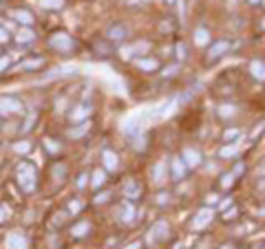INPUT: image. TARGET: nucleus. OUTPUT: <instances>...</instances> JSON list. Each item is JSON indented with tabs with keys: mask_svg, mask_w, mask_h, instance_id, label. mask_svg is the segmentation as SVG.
I'll use <instances>...</instances> for the list:
<instances>
[{
	"mask_svg": "<svg viewBox=\"0 0 265 249\" xmlns=\"http://www.w3.org/2000/svg\"><path fill=\"white\" fill-rule=\"evenodd\" d=\"M13 179H16V185L20 188V192L31 194L38 190V168L31 161H20L16 165V172H13Z\"/></svg>",
	"mask_w": 265,
	"mask_h": 249,
	"instance_id": "1",
	"label": "nucleus"
},
{
	"mask_svg": "<svg viewBox=\"0 0 265 249\" xmlns=\"http://www.w3.org/2000/svg\"><path fill=\"white\" fill-rule=\"evenodd\" d=\"M47 45L51 51H55V53H64V55H69L75 51V40L71 38L69 33H64V31H55V33H51L49 38H47Z\"/></svg>",
	"mask_w": 265,
	"mask_h": 249,
	"instance_id": "2",
	"label": "nucleus"
},
{
	"mask_svg": "<svg viewBox=\"0 0 265 249\" xmlns=\"http://www.w3.org/2000/svg\"><path fill=\"white\" fill-rule=\"evenodd\" d=\"M44 57L38 55V53H29L27 57H22V60H18L16 64H11L9 71L7 73H31V71H40L44 67Z\"/></svg>",
	"mask_w": 265,
	"mask_h": 249,
	"instance_id": "3",
	"label": "nucleus"
},
{
	"mask_svg": "<svg viewBox=\"0 0 265 249\" xmlns=\"http://www.w3.org/2000/svg\"><path fill=\"white\" fill-rule=\"evenodd\" d=\"M25 111V106H22V101L16 97V95H0V115H18Z\"/></svg>",
	"mask_w": 265,
	"mask_h": 249,
	"instance_id": "4",
	"label": "nucleus"
},
{
	"mask_svg": "<svg viewBox=\"0 0 265 249\" xmlns=\"http://www.w3.org/2000/svg\"><path fill=\"white\" fill-rule=\"evenodd\" d=\"M128 35H130V31H128V27L124 23H113L106 29V40L108 42H124Z\"/></svg>",
	"mask_w": 265,
	"mask_h": 249,
	"instance_id": "5",
	"label": "nucleus"
},
{
	"mask_svg": "<svg viewBox=\"0 0 265 249\" xmlns=\"http://www.w3.org/2000/svg\"><path fill=\"white\" fill-rule=\"evenodd\" d=\"M91 51L98 57H110L113 55V42H108L106 38H98L91 42Z\"/></svg>",
	"mask_w": 265,
	"mask_h": 249,
	"instance_id": "6",
	"label": "nucleus"
},
{
	"mask_svg": "<svg viewBox=\"0 0 265 249\" xmlns=\"http://www.w3.org/2000/svg\"><path fill=\"white\" fill-rule=\"evenodd\" d=\"M9 13H11V18L22 27H33V23H35V16L29 9H25V7H16V9H11Z\"/></svg>",
	"mask_w": 265,
	"mask_h": 249,
	"instance_id": "7",
	"label": "nucleus"
},
{
	"mask_svg": "<svg viewBox=\"0 0 265 249\" xmlns=\"http://www.w3.org/2000/svg\"><path fill=\"white\" fill-rule=\"evenodd\" d=\"M5 245H7V249H29L27 236L22 232H9L5 238Z\"/></svg>",
	"mask_w": 265,
	"mask_h": 249,
	"instance_id": "8",
	"label": "nucleus"
},
{
	"mask_svg": "<svg viewBox=\"0 0 265 249\" xmlns=\"http://www.w3.org/2000/svg\"><path fill=\"white\" fill-rule=\"evenodd\" d=\"M228 49H230V42L228 40H219V42H215V45L210 47V51H208V57H205V62L208 64H212L215 60H219L223 53H228Z\"/></svg>",
	"mask_w": 265,
	"mask_h": 249,
	"instance_id": "9",
	"label": "nucleus"
},
{
	"mask_svg": "<svg viewBox=\"0 0 265 249\" xmlns=\"http://www.w3.org/2000/svg\"><path fill=\"white\" fill-rule=\"evenodd\" d=\"M13 42H16V45H20V47L33 45V42H35V31H33L31 27H22L20 31L13 35Z\"/></svg>",
	"mask_w": 265,
	"mask_h": 249,
	"instance_id": "10",
	"label": "nucleus"
},
{
	"mask_svg": "<svg viewBox=\"0 0 265 249\" xmlns=\"http://www.w3.org/2000/svg\"><path fill=\"white\" fill-rule=\"evenodd\" d=\"M33 148V143L29 141V139H20V141H13L11 146H9V150L13 152V155H18V157H22V155H27L29 150Z\"/></svg>",
	"mask_w": 265,
	"mask_h": 249,
	"instance_id": "11",
	"label": "nucleus"
},
{
	"mask_svg": "<svg viewBox=\"0 0 265 249\" xmlns=\"http://www.w3.org/2000/svg\"><path fill=\"white\" fill-rule=\"evenodd\" d=\"M117 216L122 218L124 223H132L135 221V208H132V203H122L120 205V212H117Z\"/></svg>",
	"mask_w": 265,
	"mask_h": 249,
	"instance_id": "12",
	"label": "nucleus"
},
{
	"mask_svg": "<svg viewBox=\"0 0 265 249\" xmlns=\"http://www.w3.org/2000/svg\"><path fill=\"white\" fill-rule=\"evenodd\" d=\"M135 67L142 69V71H146V73H150V71H157V69H159V62L155 60V57H137V60H135Z\"/></svg>",
	"mask_w": 265,
	"mask_h": 249,
	"instance_id": "13",
	"label": "nucleus"
},
{
	"mask_svg": "<svg viewBox=\"0 0 265 249\" xmlns=\"http://www.w3.org/2000/svg\"><path fill=\"white\" fill-rule=\"evenodd\" d=\"M139 194H142V183L139 181H128L126 185H124V196H126V199H137Z\"/></svg>",
	"mask_w": 265,
	"mask_h": 249,
	"instance_id": "14",
	"label": "nucleus"
},
{
	"mask_svg": "<svg viewBox=\"0 0 265 249\" xmlns=\"http://www.w3.org/2000/svg\"><path fill=\"white\" fill-rule=\"evenodd\" d=\"M51 177H53L55 181H60V183L66 181V165L62 163V161H55V163L51 165Z\"/></svg>",
	"mask_w": 265,
	"mask_h": 249,
	"instance_id": "15",
	"label": "nucleus"
},
{
	"mask_svg": "<svg viewBox=\"0 0 265 249\" xmlns=\"http://www.w3.org/2000/svg\"><path fill=\"white\" fill-rule=\"evenodd\" d=\"M173 179L175 181H179V179H183V172H186V163H183L181 159H173Z\"/></svg>",
	"mask_w": 265,
	"mask_h": 249,
	"instance_id": "16",
	"label": "nucleus"
},
{
	"mask_svg": "<svg viewBox=\"0 0 265 249\" xmlns=\"http://www.w3.org/2000/svg\"><path fill=\"white\" fill-rule=\"evenodd\" d=\"M106 183V174H104V170H93L91 172V188H102Z\"/></svg>",
	"mask_w": 265,
	"mask_h": 249,
	"instance_id": "17",
	"label": "nucleus"
},
{
	"mask_svg": "<svg viewBox=\"0 0 265 249\" xmlns=\"http://www.w3.org/2000/svg\"><path fill=\"white\" fill-rule=\"evenodd\" d=\"M210 218H212V212H210V210H201V212H199V214H197V218L193 221V227H195V230H199V227H201V225L210 223Z\"/></svg>",
	"mask_w": 265,
	"mask_h": 249,
	"instance_id": "18",
	"label": "nucleus"
},
{
	"mask_svg": "<svg viewBox=\"0 0 265 249\" xmlns=\"http://www.w3.org/2000/svg\"><path fill=\"white\" fill-rule=\"evenodd\" d=\"M102 159H104L106 170H115V168H117V155H115V152L104 150V152H102Z\"/></svg>",
	"mask_w": 265,
	"mask_h": 249,
	"instance_id": "19",
	"label": "nucleus"
},
{
	"mask_svg": "<svg viewBox=\"0 0 265 249\" xmlns=\"http://www.w3.org/2000/svg\"><path fill=\"white\" fill-rule=\"evenodd\" d=\"M86 130H88V121H82V126L78 123L75 128L66 130V137H69V139H80V137H82V135L86 133Z\"/></svg>",
	"mask_w": 265,
	"mask_h": 249,
	"instance_id": "20",
	"label": "nucleus"
},
{
	"mask_svg": "<svg viewBox=\"0 0 265 249\" xmlns=\"http://www.w3.org/2000/svg\"><path fill=\"white\" fill-rule=\"evenodd\" d=\"M82 106H84V108H80V106H78L75 111L71 113V119H75V121H78V119H84V117H88V115L93 113V108L88 106V104H82Z\"/></svg>",
	"mask_w": 265,
	"mask_h": 249,
	"instance_id": "21",
	"label": "nucleus"
},
{
	"mask_svg": "<svg viewBox=\"0 0 265 249\" xmlns=\"http://www.w3.org/2000/svg\"><path fill=\"white\" fill-rule=\"evenodd\" d=\"M44 148H47L49 150V155H58V152H60L62 150V143L60 141H58V139H44Z\"/></svg>",
	"mask_w": 265,
	"mask_h": 249,
	"instance_id": "22",
	"label": "nucleus"
},
{
	"mask_svg": "<svg viewBox=\"0 0 265 249\" xmlns=\"http://www.w3.org/2000/svg\"><path fill=\"white\" fill-rule=\"evenodd\" d=\"M82 210H84V203L80 199H71L69 203H66V212H69V214H80Z\"/></svg>",
	"mask_w": 265,
	"mask_h": 249,
	"instance_id": "23",
	"label": "nucleus"
},
{
	"mask_svg": "<svg viewBox=\"0 0 265 249\" xmlns=\"http://www.w3.org/2000/svg\"><path fill=\"white\" fill-rule=\"evenodd\" d=\"M183 157H186V161H183L186 165H197V163H199V159H201V157H199V152L193 150V148H188L186 152H183Z\"/></svg>",
	"mask_w": 265,
	"mask_h": 249,
	"instance_id": "24",
	"label": "nucleus"
},
{
	"mask_svg": "<svg viewBox=\"0 0 265 249\" xmlns=\"http://www.w3.org/2000/svg\"><path fill=\"white\" fill-rule=\"evenodd\" d=\"M150 47H148V42H137V45H132L130 49H126V53H130V55H144L142 51H148Z\"/></svg>",
	"mask_w": 265,
	"mask_h": 249,
	"instance_id": "25",
	"label": "nucleus"
},
{
	"mask_svg": "<svg viewBox=\"0 0 265 249\" xmlns=\"http://www.w3.org/2000/svg\"><path fill=\"white\" fill-rule=\"evenodd\" d=\"M252 73H254V77H259V79H265V64L261 62V60H256V62H252Z\"/></svg>",
	"mask_w": 265,
	"mask_h": 249,
	"instance_id": "26",
	"label": "nucleus"
},
{
	"mask_svg": "<svg viewBox=\"0 0 265 249\" xmlns=\"http://www.w3.org/2000/svg\"><path fill=\"white\" fill-rule=\"evenodd\" d=\"M66 0H40V5L44 9H62Z\"/></svg>",
	"mask_w": 265,
	"mask_h": 249,
	"instance_id": "27",
	"label": "nucleus"
},
{
	"mask_svg": "<svg viewBox=\"0 0 265 249\" xmlns=\"http://www.w3.org/2000/svg\"><path fill=\"white\" fill-rule=\"evenodd\" d=\"M13 40V35L9 33V29H7L5 25H0V47H5V45H9V42Z\"/></svg>",
	"mask_w": 265,
	"mask_h": 249,
	"instance_id": "28",
	"label": "nucleus"
},
{
	"mask_svg": "<svg viewBox=\"0 0 265 249\" xmlns=\"http://www.w3.org/2000/svg\"><path fill=\"white\" fill-rule=\"evenodd\" d=\"M155 238H164V236H168V223H164V221H159L157 225H155Z\"/></svg>",
	"mask_w": 265,
	"mask_h": 249,
	"instance_id": "29",
	"label": "nucleus"
},
{
	"mask_svg": "<svg viewBox=\"0 0 265 249\" xmlns=\"http://www.w3.org/2000/svg\"><path fill=\"white\" fill-rule=\"evenodd\" d=\"M208 40H210V33L205 31V29H197V31H195V42H197V45H205Z\"/></svg>",
	"mask_w": 265,
	"mask_h": 249,
	"instance_id": "30",
	"label": "nucleus"
},
{
	"mask_svg": "<svg viewBox=\"0 0 265 249\" xmlns=\"http://www.w3.org/2000/svg\"><path fill=\"white\" fill-rule=\"evenodd\" d=\"M9 67H11V57L7 53H0V75H5L9 71Z\"/></svg>",
	"mask_w": 265,
	"mask_h": 249,
	"instance_id": "31",
	"label": "nucleus"
},
{
	"mask_svg": "<svg viewBox=\"0 0 265 249\" xmlns=\"http://www.w3.org/2000/svg\"><path fill=\"white\" fill-rule=\"evenodd\" d=\"M237 152H239V143H232V146H225V148H221L219 155H221V157H232V155H237Z\"/></svg>",
	"mask_w": 265,
	"mask_h": 249,
	"instance_id": "32",
	"label": "nucleus"
},
{
	"mask_svg": "<svg viewBox=\"0 0 265 249\" xmlns=\"http://www.w3.org/2000/svg\"><path fill=\"white\" fill-rule=\"evenodd\" d=\"M239 137H241V130L230 128V130H225L223 133V141H232V139H239Z\"/></svg>",
	"mask_w": 265,
	"mask_h": 249,
	"instance_id": "33",
	"label": "nucleus"
},
{
	"mask_svg": "<svg viewBox=\"0 0 265 249\" xmlns=\"http://www.w3.org/2000/svg\"><path fill=\"white\" fill-rule=\"evenodd\" d=\"M164 168H166L164 163H157V165H155V170H153L155 172V181H157V183L164 181Z\"/></svg>",
	"mask_w": 265,
	"mask_h": 249,
	"instance_id": "34",
	"label": "nucleus"
},
{
	"mask_svg": "<svg viewBox=\"0 0 265 249\" xmlns=\"http://www.w3.org/2000/svg\"><path fill=\"white\" fill-rule=\"evenodd\" d=\"M11 216V208L9 205H0V223H5Z\"/></svg>",
	"mask_w": 265,
	"mask_h": 249,
	"instance_id": "35",
	"label": "nucleus"
},
{
	"mask_svg": "<svg viewBox=\"0 0 265 249\" xmlns=\"http://www.w3.org/2000/svg\"><path fill=\"white\" fill-rule=\"evenodd\" d=\"M86 177H88L86 172H80V174H78V179H75V185H78V190H82V188L86 185Z\"/></svg>",
	"mask_w": 265,
	"mask_h": 249,
	"instance_id": "36",
	"label": "nucleus"
},
{
	"mask_svg": "<svg viewBox=\"0 0 265 249\" xmlns=\"http://www.w3.org/2000/svg\"><path fill=\"white\" fill-rule=\"evenodd\" d=\"M232 181H234V174H225L223 181H221V185H223V188H230V185H232Z\"/></svg>",
	"mask_w": 265,
	"mask_h": 249,
	"instance_id": "37",
	"label": "nucleus"
},
{
	"mask_svg": "<svg viewBox=\"0 0 265 249\" xmlns=\"http://www.w3.org/2000/svg\"><path fill=\"white\" fill-rule=\"evenodd\" d=\"M177 51H179V57L183 60V57H188V47L186 45H177Z\"/></svg>",
	"mask_w": 265,
	"mask_h": 249,
	"instance_id": "38",
	"label": "nucleus"
},
{
	"mask_svg": "<svg viewBox=\"0 0 265 249\" xmlns=\"http://www.w3.org/2000/svg\"><path fill=\"white\" fill-rule=\"evenodd\" d=\"M108 194H110V192H102L100 196H95V203H106V201H108Z\"/></svg>",
	"mask_w": 265,
	"mask_h": 249,
	"instance_id": "39",
	"label": "nucleus"
},
{
	"mask_svg": "<svg viewBox=\"0 0 265 249\" xmlns=\"http://www.w3.org/2000/svg\"><path fill=\"white\" fill-rule=\"evenodd\" d=\"M144 141H146L144 137H137V139H135V148H137V150H144V146H146Z\"/></svg>",
	"mask_w": 265,
	"mask_h": 249,
	"instance_id": "40",
	"label": "nucleus"
},
{
	"mask_svg": "<svg viewBox=\"0 0 265 249\" xmlns=\"http://www.w3.org/2000/svg\"><path fill=\"white\" fill-rule=\"evenodd\" d=\"M177 71H179V67H171V69H166V73H164V75H166V77H168V75L173 77V75H177Z\"/></svg>",
	"mask_w": 265,
	"mask_h": 249,
	"instance_id": "41",
	"label": "nucleus"
},
{
	"mask_svg": "<svg viewBox=\"0 0 265 249\" xmlns=\"http://www.w3.org/2000/svg\"><path fill=\"white\" fill-rule=\"evenodd\" d=\"M234 113V108H219V115H225V117H230Z\"/></svg>",
	"mask_w": 265,
	"mask_h": 249,
	"instance_id": "42",
	"label": "nucleus"
},
{
	"mask_svg": "<svg viewBox=\"0 0 265 249\" xmlns=\"http://www.w3.org/2000/svg\"><path fill=\"white\" fill-rule=\"evenodd\" d=\"M248 3H252V5H259V3H261V0H248Z\"/></svg>",
	"mask_w": 265,
	"mask_h": 249,
	"instance_id": "43",
	"label": "nucleus"
},
{
	"mask_svg": "<svg viewBox=\"0 0 265 249\" xmlns=\"http://www.w3.org/2000/svg\"><path fill=\"white\" fill-rule=\"evenodd\" d=\"M263 29H265V20H263Z\"/></svg>",
	"mask_w": 265,
	"mask_h": 249,
	"instance_id": "44",
	"label": "nucleus"
},
{
	"mask_svg": "<svg viewBox=\"0 0 265 249\" xmlns=\"http://www.w3.org/2000/svg\"><path fill=\"white\" fill-rule=\"evenodd\" d=\"M166 3H173V0H166Z\"/></svg>",
	"mask_w": 265,
	"mask_h": 249,
	"instance_id": "45",
	"label": "nucleus"
},
{
	"mask_svg": "<svg viewBox=\"0 0 265 249\" xmlns=\"http://www.w3.org/2000/svg\"><path fill=\"white\" fill-rule=\"evenodd\" d=\"M0 199H3V192H0Z\"/></svg>",
	"mask_w": 265,
	"mask_h": 249,
	"instance_id": "46",
	"label": "nucleus"
}]
</instances>
